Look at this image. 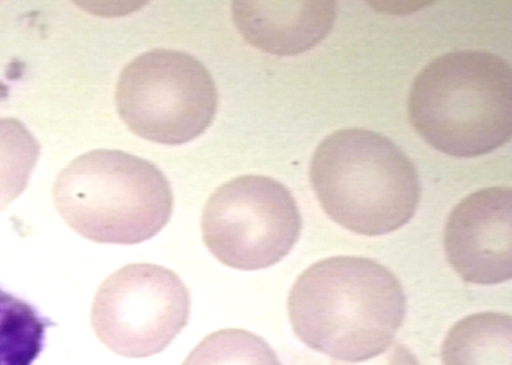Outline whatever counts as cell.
<instances>
[{
	"label": "cell",
	"instance_id": "obj_1",
	"mask_svg": "<svg viewBox=\"0 0 512 365\" xmlns=\"http://www.w3.org/2000/svg\"><path fill=\"white\" fill-rule=\"evenodd\" d=\"M288 313L303 344L336 361L358 363L392 345L407 314V296L396 274L379 262L336 256L297 278Z\"/></svg>",
	"mask_w": 512,
	"mask_h": 365
},
{
	"label": "cell",
	"instance_id": "obj_2",
	"mask_svg": "<svg viewBox=\"0 0 512 365\" xmlns=\"http://www.w3.org/2000/svg\"><path fill=\"white\" fill-rule=\"evenodd\" d=\"M408 112L415 131L441 153H492L511 138V65L483 50L444 54L415 78Z\"/></svg>",
	"mask_w": 512,
	"mask_h": 365
},
{
	"label": "cell",
	"instance_id": "obj_3",
	"mask_svg": "<svg viewBox=\"0 0 512 365\" xmlns=\"http://www.w3.org/2000/svg\"><path fill=\"white\" fill-rule=\"evenodd\" d=\"M309 177L326 215L365 237L396 232L418 210V168L390 138L368 129H342L322 140Z\"/></svg>",
	"mask_w": 512,
	"mask_h": 365
},
{
	"label": "cell",
	"instance_id": "obj_4",
	"mask_svg": "<svg viewBox=\"0 0 512 365\" xmlns=\"http://www.w3.org/2000/svg\"><path fill=\"white\" fill-rule=\"evenodd\" d=\"M53 200L61 218L94 243L135 245L170 222L173 192L160 168L120 150H92L56 177Z\"/></svg>",
	"mask_w": 512,
	"mask_h": 365
},
{
	"label": "cell",
	"instance_id": "obj_5",
	"mask_svg": "<svg viewBox=\"0 0 512 365\" xmlns=\"http://www.w3.org/2000/svg\"><path fill=\"white\" fill-rule=\"evenodd\" d=\"M118 116L135 136L163 145H182L215 121V78L193 55L154 49L134 58L118 77Z\"/></svg>",
	"mask_w": 512,
	"mask_h": 365
},
{
	"label": "cell",
	"instance_id": "obj_6",
	"mask_svg": "<svg viewBox=\"0 0 512 365\" xmlns=\"http://www.w3.org/2000/svg\"><path fill=\"white\" fill-rule=\"evenodd\" d=\"M302 217L290 190L247 174L217 188L201 218L204 243L224 266L260 271L277 265L300 239Z\"/></svg>",
	"mask_w": 512,
	"mask_h": 365
},
{
	"label": "cell",
	"instance_id": "obj_7",
	"mask_svg": "<svg viewBox=\"0 0 512 365\" xmlns=\"http://www.w3.org/2000/svg\"><path fill=\"white\" fill-rule=\"evenodd\" d=\"M190 313V291L178 274L153 263H132L99 286L90 323L116 355L146 358L172 344Z\"/></svg>",
	"mask_w": 512,
	"mask_h": 365
},
{
	"label": "cell",
	"instance_id": "obj_8",
	"mask_svg": "<svg viewBox=\"0 0 512 365\" xmlns=\"http://www.w3.org/2000/svg\"><path fill=\"white\" fill-rule=\"evenodd\" d=\"M512 192L478 190L450 212L444 228L447 260L465 282L495 285L512 277Z\"/></svg>",
	"mask_w": 512,
	"mask_h": 365
},
{
	"label": "cell",
	"instance_id": "obj_9",
	"mask_svg": "<svg viewBox=\"0 0 512 365\" xmlns=\"http://www.w3.org/2000/svg\"><path fill=\"white\" fill-rule=\"evenodd\" d=\"M232 14L235 27L250 46L269 54L291 56L308 52L329 35L337 3L235 0Z\"/></svg>",
	"mask_w": 512,
	"mask_h": 365
},
{
	"label": "cell",
	"instance_id": "obj_10",
	"mask_svg": "<svg viewBox=\"0 0 512 365\" xmlns=\"http://www.w3.org/2000/svg\"><path fill=\"white\" fill-rule=\"evenodd\" d=\"M508 313L471 314L455 323L442 345L443 365H512Z\"/></svg>",
	"mask_w": 512,
	"mask_h": 365
},
{
	"label": "cell",
	"instance_id": "obj_11",
	"mask_svg": "<svg viewBox=\"0 0 512 365\" xmlns=\"http://www.w3.org/2000/svg\"><path fill=\"white\" fill-rule=\"evenodd\" d=\"M49 325L30 303L0 289V365H32Z\"/></svg>",
	"mask_w": 512,
	"mask_h": 365
},
{
	"label": "cell",
	"instance_id": "obj_12",
	"mask_svg": "<svg viewBox=\"0 0 512 365\" xmlns=\"http://www.w3.org/2000/svg\"><path fill=\"white\" fill-rule=\"evenodd\" d=\"M41 145L24 123L0 117V212L25 192Z\"/></svg>",
	"mask_w": 512,
	"mask_h": 365
},
{
	"label": "cell",
	"instance_id": "obj_13",
	"mask_svg": "<svg viewBox=\"0 0 512 365\" xmlns=\"http://www.w3.org/2000/svg\"><path fill=\"white\" fill-rule=\"evenodd\" d=\"M182 365L283 364L261 336L243 329H222L206 336Z\"/></svg>",
	"mask_w": 512,
	"mask_h": 365
},
{
	"label": "cell",
	"instance_id": "obj_14",
	"mask_svg": "<svg viewBox=\"0 0 512 365\" xmlns=\"http://www.w3.org/2000/svg\"><path fill=\"white\" fill-rule=\"evenodd\" d=\"M331 365H420V363L409 348L395 344L388 347L381 355L370 358L368 361L358 363L336 361Z\"/></svg>",
	"mask_w": 512,
	"mask_h": 365
}]
</instances>
